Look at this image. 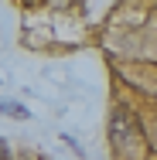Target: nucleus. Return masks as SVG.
Segmentation results:
<instances>
[{"mask_svg": "<svg viewBox=\"0 0 157 160\" xmlns=\"http://www.w3.org/2000/svg\"><path fill=\"white\" fill-rule=\"evenodd\" d=\"M24 3H28V7H38V3H44V0H24Z\"/></svg>", "mask_w": 157, "mask_h": 160, "instance_id": "nucleus-4", "label": "nucleus"}, {"mask_svg": "<svg viewBox=\"0 0 157 160\" xmlns=\"http://www.w3.org/2000/svg\"><path fill=\"white\" fill-rule=\"evenodd\" d=\"M0 112H7V116H14V119H28V116H31L24 106H17V102H3V99H0Z\"/></svg>", "mask_w": 157, "mask_h": 160, "instance_id": "nucleus-2", "label": "nucleus"}, {"mask_svg": "<svg viewBox=\"0 0 157 160\" xmlns=\"http://www.w3.org/2000/svg\"><path fill=\"white\" fill-rule=\"evenodd\" d=\"M109 143L120 157H133L137 143H140V123L137 116L126 109V106H116L113 109V119H109Z\"/></svg>", "mask_w": 157, "mask_h": 160, "instance_id": "nucleus-1", "label": "nucleus"}, {"mask_svg": "<svg viewBox=\"0 0 157 160\" xmlns=\"http://www.w3.org/2000/svg\"><path fill=\"white\" fill-rule=\"evenodd\" d=\"M0 160H10V147L3 143V136H0Z\"/></svg>", "mask_w": 157, "mask_h": 160, "instance_id": "nucleus-3", "label": "nucleus"}]
</instances>
